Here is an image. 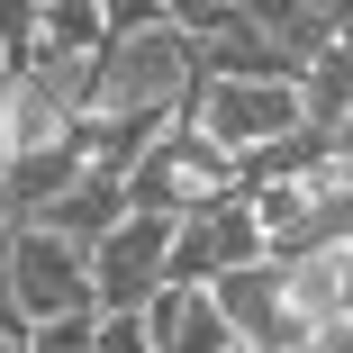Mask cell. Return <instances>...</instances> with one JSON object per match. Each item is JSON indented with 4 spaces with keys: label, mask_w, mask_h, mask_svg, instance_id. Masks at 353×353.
Wrapping results in <instances>:
<instances>
[{
    "label": "cell",
    "mask_w": 353,
    "mask_h": 353,
    "mask_svg": "<svg viewBox=\"0 0 353 353\" xmlns=\"http://www.w3.org/2000/svg\"><path fill=\"white\" fill-rule=\"evenodd\" d=\"M227 190H245V163H236V145H218L190 109H181L154 145L136 154V172H127V199H136V208H163V218H190V208L227 199Z\"/></svg>",
    "instance_id": "7a4b0ae2"
},
{
    "label": "cell",
    "mask_w": 353,
    "mask_h": 353,
    "mask_svg": "<svg viewBox=\"0 0 353 353\" xmlns=\"http://www.w3.org/2000/svg\"><path fill=\"white\" fill-rule=\"evenodd\" d=\"M10 299L28 308V326L100 308V272H91V245L54 236L46 218H19V236H10Z\"/></svg>",
    "instance_id": "3957f363"
},
{
    "label": "cell",
    "mask_w": 353,
    "mask_h": 353,
    "mask_svg": "<svg viewBox=\"0 0 353 353\" xmlns=\"http://www.w3.org/2000/svg\"><path fill=\"white\" fill-rule=\"evenodd\" d=\"M163 10H172L190 37H218V28H236V19H245V0H163Z\"/></svg>",
    "instance_id": "9a60e30c"
},
{
    "label": "cell",
    "mask_w": 353,
    "mask_h": 353,
    "mask_svg": "<svg viewBox=\"0 0 353 353\" xmlns=\"http://www.w3.org/2000/svg\"><path fill=\"white\" fill-rule=\"evenodd\" d=\"M190 118L218 136V145L254 154V145H272V136L308 127V91H299V82H254V73H208V82L190 91Z\"/></svg>",
    "instance_id": "277c9868"
},
{
    "label": "cell",
    "mask_w": 353,
    "mask_h": 353,
    "mask_svg": "<svg viewBox=\"0 0 353 353\" xmlns=\"http://www.w3.org/2000/svg\"><path fill=\"white\" fill-rule=\"evenodd\" d=\"M299 91H308V118H326V127L353 118V37H335V46L308 63V82H299Z\"/></svg>",
    "instance_id": "7c38bea8"
},
{
    "label": "cell",
    "mask_w": 353,
    "mask_h": 353,
    "mask_svg": "<svg viewBox=\"0 0 353 353\" xmlns=\"http://www.w3.org/2000/svg\"><path fill=\"white\" fill-rule=\"evenodd\" d=\"M145 317H154V344H163V353H236V344H245L236 317H227V299L208 290V281H172Z\"/></svg>",
    "instance_id": "52a82bcc"
},
{
    "label": "cell",
    "mask_w": 353,
    "mask_h": 353,
    "mask_svg": "<svg viewBox=\"0 0 353 353\" xmlns=\"http://www.w3.org/2000/svg\"><path fill=\"white\" fill-rule=\"evenodd\" d=\"M37 46H54V54H100V46H109V10H100V0H46Z\"/></svg>",
    "instance_id": "8fae6325"
},
{
    "label": "cell",
    "mask_w": 353,
    "mask_h": 353,
    "mask_svg": "<svg viewBox=\"0 0 353 353\" xmlns=\"http://www.w3.org/2000/svg\"><path fill=\"white\" fill-rule=\"evenodd\" d=\"M0 353H37V344H28V335H0Z\"/></svg>",
    "instance_id": "ffe728a7"
},
{
    "label": "cell",
    "mask_w": 353,
    "mask_h": 353,
    "mask_svg": "<svg viewBox=\"0 0 353 353\" xmlns=\"http://www.w3.org/2000/svg\"><path fill=\"white\" fill-rule=\"evenodd\" d=\"M245 19H254V28H263V37L281 46V54L299 63V82H308V63H317V54L335 46V28H326V19L308 10V0H245Z\"/></svg>",
    "instance_id": "9c48e42d"
},
{
    "label": "cell",
    "mask_w": 353,
    "mask_h": 353,
    "mask_svg": "<svg viewBox=\"0 0 353 353\" xmlns=\"http://www.w3.org/2000/svg\"><path fill=\"white\" fill-rule=\"evenodd\" d=\"M236 353H254V344H236Z\"/></svg>",
    "instance_id": "44dd1931"
},
{
    "label": "cell",
    "mask_w": 353,
    "mask_h": 353,
    "mask_svg": "<svg viewBox=\"0 0 353 353\" xmlns=\"http://www.w3.org/2000/svg\"><path fill=\"white\" fill-rule=\"evenodd\" d=\"M199 82H208V37H190L181 19L136 28V37H109V46H100V109H91V118H109V109L181 118Z\"/></svg>",
    "instance_id": "6da1fadb"
},
{
    "label": "cell",
    "mask_w": 353,
    "mask_h": 353,
    "mask_svg": "<svg viewBox=\"0 0 353 353\" xmlns=\"http://www.w3.org/2000/svg\"><path fill=\"white\" fill-rule=\"evenodd\" d=\"M172 236H181V218H163V208H127V218L91 245L100 308H154V299L172 290Z\"/></svg>",
    "instance_id": "5b68a950"
},
{
    "label": "cell",
    "mask_w": 353,
    "mask_h": 353,
    "mask_svg": "<svg viewBox=\"0 0 353 353\" xmlns=\"http://www.w3.org/2000/svg\"><path fill=\"white\" fill-rule=\"evenodd\" d=\"M127 208H136V199H127V172H100V163H82L73 181H63V190L37 208V218H46L54 236H73V245H100V236L127 218Z\"/></svg>",
    "instance_id": "ba28073f"
},
{
    "label": "cell",
    "mask_w": 353,
    "mask_h": 353,
    "mask_svg": "<svg viewBox=\"0 0 353 353\" xmlns=\"http://www.w3.org/2000/svg\"><path fill=\"white\" fill-rule=\"evenodd\" d=\"M82 163H91V145H28L10 172H0V181H10V208H19V218H37V208H46L63 181H73Z\"/></svg>",
    "instance_id": "30bf717a"
},
{
    "label": "cell",
    "mask_w": 353,
    "mask_h": 353,
    "mask_svg": "<svg viewBox=\"0 0 353 353\" xmlns=\"http://www.w3.org/2000/svg\"><path fill=\"white\" fill-rule=\"evenodd\" d=\"M100 10H109V37H136V28H163L172 19L163 0H100Z\"/></svg>",
    "instance_id": "2e32d148"
},
{
    "label": "cell",
    "mask_w": 353,
    "mask_h": 353,
    "mask_svg": "<svg viewBox=\"0 0 353 353\" xmlns=\"http://www.w3.org/2000/svg\"><path fill=\"white\" fill-rule=\"evenodd\" d=\"M28 344H37V353H100V308H82V317H46Z\"/></svg>",
    "instance_id": "5bb4252c"
},
{
    "label": "cell",
    "mask_w": 353,
    "mask_h": 353,
    "mask_svg": "<svg viewBox=\"0 0 353 353\" xmlns=\"http://www.w3.org/2000/svg\"><path fill=\"white\" fill-rule=\"evenodd\" d=\"M308 10H317V19H326L335 37H353V0H308Z\"/></svg>",
    "instance_id": "d6986e66"
},
{
    "label": "cell",
    "mask_w": 353,
    "mask_h": 353,
    "mask_svg": "<svg viewBox=\"0 0 353 353\" xmlns=\"http://www.w3.org/2000/svg\"><path fill=\"white\" fill-rule=\"evenodd\" d=\"M263 254H272V236H263V218H254V199L227 190V199H208V208L181 218V236H172V281H227V272H245V263H263Z\"/></svg>",
    "instance_id": "8992f818"
},
{
    "label": "cell",
    "mask_w": 353,
    "mask_h": 353,
    "mask_svg": "<svg viewBox=\"0 0 353 353\" xmlns=\"http://www.w3.org/2000/svg\"><path fill=\"white\" fill-rule=\"evenodd\" d=\"M100 353H163L145 308H100Z\"/></svg>",
    "instance_id": "4fadbf2b"
},
{
    "label": "cell",
    "mask_w": 353,
    "mask_h": 353,
    "mask_svg": "<svg viewBox=\"0 0 353 353\" xmlns=\"http://www.w3.org/2000/svg\"><path fill=\"white\" fill-rule=\"evenodd\" d=\"M37 19H46V0H0V37L19 54H37Z\"/></svg>",
    "instance_id": "e0dca14e"
},
{
    "label": "cell",
    "mask_w": 353,
    "mask_h": 353,
    "mask_svg": "<svg viewBox=\"0 0 353 353\" xmlns=\"http://www.w3.org/2000/svg\"><path fill=\"white\" fill-rule=\"evenodd\" d=\"M19 163V91H0V172Z\"/></svg>",
    "instance_id": "ac0fdd59"
}]
</instances>
